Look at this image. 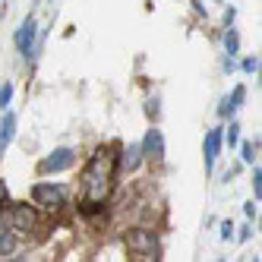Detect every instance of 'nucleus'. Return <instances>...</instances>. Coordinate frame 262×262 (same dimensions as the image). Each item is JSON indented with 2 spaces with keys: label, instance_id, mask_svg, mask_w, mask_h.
Wrapping results in <instances>:
<instances>
[{
  "label": "nucleus",
  "instance_id": "obj_16",
  "mask_svg": "<svg viewBox=\"0 0 262 262\" xmlns=\"http://www.w3.org/2000/svg\"><path fill=\"white\" fill-rule=\"evenodd\" d=\"M158 114H161V98L155 95V98H148V101H145V117L155 123V120H158Z\"/></svg>",
  "mask_w": 262,
  "mask_h": 262
},
{
  "label": "nucleus",
  "instance_id": "obj_10",
  "mask_svg": "<svg viewBox=\"0 0 262 262\" xmlns=\"http://www.w3.org/2000/svg\"><path fill=\"white\" fill-rule=\"evenodd\" d=\"M243 101H247V85H234L231 95L221 98V104H218V117H221V120H231L237 111L243 107Z\"/></svg>",
  "mask_w": 262,
  "mask_h": 262
},
{
  "label": "nucleus",
  "instance_id": "obj_3",
  "mask_svg": "<svg viewBox=\"0 0 262 262\" xmlns=\"http://www.w3.org/2000/svg\"><path fill=\"white\" fill-rule=\"evenodd\" d=\"M32 205L54 215L60 205H67V190H63L60 183H54V180H38V183L32 186Z\"/></svg>",
  "mask_w": 262,
  "mask_h": 262
},
{
  "label": "nucleus",
  "instance_id": "obj_11",
  "mask_svg": "<svg viewBox=\"0 0 262 262\" xmlns=\"http://www.w3.org/2000/svg\"><path fill=\"white\" fill-rule=\"evenodd\" d=\"M0 155L10 148V142H13V136H16V126H19V120H16V114L7 107V111H0Z\"/></svg>",
  "mask_w": 262,
  "mask_h": 262
},
{
  "label": "nucleus",
  "instance_id": "obj_8",
  "mask_svg": "<svg viewBox=\"0 0 262 262\" xmlns=\"http://www.w3.org/2000/svg\"><path fill=\"white\" fill-rule=\"evenodd\" d=\"M139 145H142V158L145 161H164V133L158 126L145 129V139Z\"/></svg>",
  "mask_w": 262,
  "mask_h": 262
},
{
  "label": "nucleus",
  "instance_id": "obj_13",
  "mask_svg": "<svg viewBox=\"0 0 262 262\" xmlns=\"http://www.w3.org/2000/svg\"><path fill=\"white\" fill-rule=\"evenodd\" d=\"M221 41H224V54H231V57H237V54H240V32L234 26H224Z\"/></svg>",
  "mask_w": 262,
  "mask_h": 262
},
{
  "label": "nucleus",
  "instance_id": "obj_26",
  "mask_svg": "<svg viewBox=\"0 0 262 262\" xmlns=\"http://www.w3.org/2000/svg\"><path fill=\"white\" fill-rule=\"evenodd\" d=\"M4 4H10V0H4Z\"/></svg>",
  "mask_w": 262,
  "mask_h": 262
},
{
  "label": "nucleus",
  "instance_id": "obj_2",
  "mask_svg": "<svg viewBox=\"0 0 262 262\" xmlns=\"http://www.w3.org/2000/svg\"><path fill=\"white\" fill-rule=\"evenodd\" d=\"M0 221L16 234V237H29L38 228V209L29 202H10L7 209H0Z\"/></svg>",
  "mask_w": 262,
  "mask_h": 262
},
{
  "label": "nucleus",
  "instance_id": "obj_24",
  "mask_svg": "<svg viewBox=\"0 0 262 262\" xmlns=\"http://www.w3.org/2000/svg\"><path fill=\"white\" fill-rule=\"evenodd\" d=\"M256 209H259L256 202H247V205H243V215H247V218L253 221V218H256Z\"/></svg>",
  "mask_w": 262,
  "mask_h": 262
},
{
  "label": "nucleus",
  "instance_id": "obj_19",
  "mask_svg": "<svg viewBox=\"0 0 262 262\" xmlns=\"http://www.w3.org/2000/svg\"><path fill=\"white\" fill-rule=\"evenodd\" d=\"M240 70L247 73V76H253V73H259V57H253V54H250V57H243Z\"/></svg>",
  "mask_w": 262,
  "mask_h": 262
},
{
  "label": "nucleus",
  "instance_id": "obj_17",
  "mask_svg": "<svg viewBox=\"0 0 262 262\" xmlns=\"http://www.w3.org/2000/svg\"><path fill=\"white\" fill-rule=\"evenodd\" d=\"M10 101H13V82H4L0 85V111H7Z\"/></svg>",
  "mask_w": 262,
  "mask_h": 262
},
{
  "label": "nucleus",
  "instance_id": "obj_22",
  "mask_svg": "<svg viewBox=\"0 0 262 262\" xmlns=\"http://www.w3.org/2000/svg\"><path fill=\"white\" fill-rule=\"evenodd\" d=\"M240 243H247V240H253V224H243V228H240V234H234Z\"/></svg>",
  "mask_w": 262,
  "mask_h": 262
},
{
  "label": "nucleus",
  "instance_id": "obj_21",
  "mask_svg": "<svg viewBox=\"0 0 262 262\" xmlns=\"http://www.w3.org/2000/svg\"><path fill=\"white\" fill-rule=\"evenodd\" d=\"M221 70H224V73H234V70H237V57L224 54V57H221Z\"/></svg>",
  "mask_w": 262,
  "mask_h": 262
},
{
  "label": "nucleus",
  "instance_id": "obj_18",
  "mask_svg": "<svg viewBox=\"0 0 262 262\" xmlns=\"http://www.w3.org/2000/svg\"><path fill=\"white\" fill-rule=\"evenodd\" d=\"M253 196H256V202L262 199V167L259 164H253Z\"/></svg>",
  "mask_w": 262,
  "mask_h": 262
},
{
  "label": "nucleus",
  "instance_id": "obj_5",
  "mask_svg": "<svg viewBox=\"0 0 262 262\" xmlns=\"http://www.w3.org/2000/svg\"><path fill=\"white\" fill-rule=\"evenodd\" d=\"M16 51H19V57L29 63V60H35V54H38V19L29 13L26 19L19 23V29H16Z\"/></svg>",
  "mask_w": 262,
  "mask_h": 262
},
{
  "label": "nucleus",
  "instance_id": "obj_25",
  "mask_svg": "<svg viewBox=\"0 0 262 262\" xmlns=\"http://www.w3.org/2000/svg\"><path fill=\"white\" fill-rule=\"evenodd\" d=\"M193 10H196L199 16H205V13H209V10H205V4H202V0H193Z\"/></svg>",
  "mask_w": 262,
  "mask_h": 262
},
{
  "label": "nucleus",
  "instance_id": "obj_1",
  "mask_svg": "<svg viewBox=\"0 0 262 262\" xmlns=\"http://www.w3.org/2000/svg\"><path fill=\"white\" fill-rule=\"evenodd\" d=\"M114 145H98L92 152L85 171H82V186L85 193L82 199H92V202H107V193H111V183L114 177H120V167H117V155H111ZM120 152V148H117Z\"/></svg>",
  "mask_w": 262,
  "mask_h": 262
},
{
  "label": "nucleus",
  "instance_id": "obj_7",
  "mask_svg": "<svg viewBox=\"0 0 262 262\" xmlns=\"http://www.w3.org/2000/svg\"><path fill=\"white\" fill-rule=\"evenodd\" d=\"M221 133H224V126H212V129H205V139H202V164H205V174H212L215 171V161L221 155Z\"/></svg>",
  "mask_w": 262,
  "mask_h": 262
},
{
  "label": "nucleus",
  "instance_id": "obj_4",
  "mask_svg": "<svg viewBox=\"0 0 262 262\" xmlns=\"http://www.w3.org/2000/svg\"><path fill=\"white\" fill-rule=\"evenodd\" d=\"M126 250L133 253V259H158L161 253L158 234L152 228H133L126 234Z\"/></svg>",
  "mask_w": 262,
  "mask_h": 262
},
{
  "label": "nucleus",
  "instance_id": "obj_12",
  "mask_svg": "<svg viewBox=\"0 0 262 262\" xmlns=\"http://www.w3.org/2000/svg\"><path fill=\"white\" fill-rule=\"evenodd\" d=\"M16 247H19V237H16L7 224H0V256H13Z\"/></svg>",
  "mask_w": 262,
  "mask_h": 262
},
{
  "label": "nucleus",
  "instance_id": "obj_20",
  "mask_svg": "<svg viewBox=\"0 0 262 262\" xmlns=\"http://www.w3.org/2000/svg\"><path fill=\"white\" fill-rule=\"evenodd\" d=\"M234 231H237V228H234L231 221H221V240H224V243H228V240H234Z\"/></svg>",
  "mask_w": 262,
  "mask_h": 262
},
{
  "label": "nucleus",
  "instance_id": "obj_15",
  "mask_svg": "<svg viewBox=\"0 0 262 262\" xmlns=\"http://www.w3.org/2000/svg\"><path fill=\"white\" fill-rule=\"evenodd\" d=\"M240 145V158L243 164H256V148H259V139L256 142H237Z\"/></svg>",
  "mask_w": 262,
  "mask_h": 262
},
{
  "label": "nucleus",
  "instance_id": "obj_9",
  "mask_svg": "<svg viewBox=\"0 0 262 262\" xmlns=\"http://www.w3.org/2000/svg\"><path fill=\"white\" fill-rule=\"evenodd\" d=\"M142 145L139 142H129L126 148H120V155H117V167H120V174H136L139 167H142Z\"/></svg>",
  "mask_w": 262,
  "mask_h": 262
},
{
  "label": "nucleus",
  "instance_id": "obj_14",
  "mask_svg": "<svg viewBox=\"0 0 262 262\" xmlns=\"http://www.w3.org/2000/svg\"><path fill=\"white\" fill-rule=\"evenodd\" d=\"M221 142L228 145V148H237V142H240V123L231 117V126H224V133H221Z\"/></svg>",
  "mask_w": 262,
  "mask_h": 262
},
{
  "label": "nucleus",
  "instance_id": "obj_23",
  "mask_svg": "<svg viewBox=\"0 0 262 262\" xmlns=\"http://www.w3.org/2000/svg\"><path fill=\"white\" fill-rule=\"evenodd\" d=\"M234 19H237V10L228 7V10H224V26H234Z\"/></svg>",
  "mask_w": 262,
  "mask_h": 262
},
{
  "label": "nucleus",
  "instance_id": "obj_6",
  "mask_svg": "<svg viewBox=\"0 0 262 262\" xmlns=\"http://www.w3.org/2000/svg\"><path fill=\"white\" fill-rule=\"evenodd\" d=\"M73 164H76V148H73V145H60V148H54V152H48L38 161V174L41 177H48V174H63V171H70Z\"/></svg>",
  "mask_w": 262,
  "mask_h": 262
}]
</instances>
